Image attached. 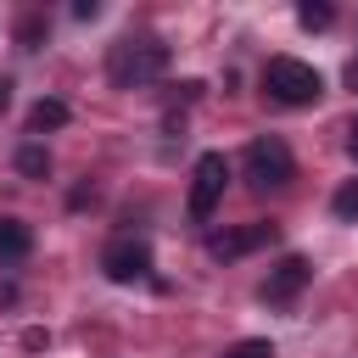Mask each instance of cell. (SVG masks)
<instances>
[{
    "label": "cell",
    "mask_w": 358,
    "mask_h": 358,
    "mask_svg": "<svg viewBox=\"0 0 358 358\" xmlns=\"http://www.w3.org/2000/svg\"><path fill=\"white\" fill-rule=\"evenodd\" d=\"M224 358H274V347H268L263 336H246V341H235V347H224Z\"/></svg>",
    "instance_id": "obj_14"
},
{
    "label": "cell",
    "mask_w": 358,
    "mask_h": 358,
    "mask_svg": "<svg viewBox=\"0 0 358 358\" xmlns=\"http://www.w3.org/2000/svg\"><path fill=\"white\" fill-rule=\"evenodd\" d=\"M106 73H112V84H123V90L151 84V78L168 73V45H157V39H117Z\"/></svg>",
    "instance_id": "obj_2"
},
{
    "label": "cell",
    "mask_w": 358,
    "mask_h": 358,
    "mask_svg": "<svg viewBox=\"0 0 358 358\" xmlns=\"http://www.w3.org/2000/svg\"><path fill=\"white\" fill-rule=\"evenodd\" d=\"M246 179H252V190H280V185H291V179H296L291 145H285L280 134H257V140L246 145Z\"/></svg>",
    "instance_id": "obj_3"
},
{
    "label": "cell",
    "mask_w": 358,
    "mask_h": 358,
    "mask_svg": "<svg viewBox=\"0 0 358 358\" xmlns=\"http://www.w3.org/2000/svg\"><path fill=\"white\" fill-rule=\"evenodd\" d=\"M17 173H22V179H45V173H50V151H45V145H22V151H17Z\"/></svg>",
    "instance_id": "obj_10"
},
{
    "label": "cell",
    "mask_w": 358,
    "mask_h": 358,
    "mask_svg": "<svg viewBox=\"0 0 358 358\" xmlns=\"http://www.w3.org/2000/svg\"><path fill=\"white\" fill-rule=\"evenodd\" d=\"M39 39H45V17L28 11V17L17 22V45H22V50H39Z\"/></svg>",
    "instance_id": "obj_12"
},
{
    "label": "cell",
    "mask_w": 358,
    "mask_h": 358,
    "mask_svg": "<svg viewBox=\"0 0 358 358\" xmlns=\"http://www.w3.org/2000/svg\"><path fill=\"white\" fill-rule=\"evenodd\" d=\"M330 207H336V218H347V224H352V218H358V179H347V185L336 190V201H330Z\"/></svg>",
    "instance_id": "obj_13"
},
{
    "label": "cell",
    "mask_w": 358,
    "mask_h": 358,
    "mask_svg": "<svg viewBox=\"0 0 358 358\" xmlns=\"http://www.w3.org/2000/svg\"><path fill=\"white\" fill-rule=\"evenodd\" d=\"M101 274H106V280H117V285L145 280V274H151V246H145V241H134V235H117V241L101 252Z\"/></svg>",
    "instance_id": "obj_5"
},
{
    "label": "cell",
    "mask_w": 358,
    "mask_h": 358,
    "mask_svg": "<svg viewBox=\"0 0 358 358\" xmlns=\"http://www.w3.org/2000/svg\"><path fill=\"white\" fill-rule=\"evenodd\" d=\"M28 252H34V229H28V224H17V218H0V263L28 257Z\"/></svg>",
    "instance_id": "obj_8"
},
{
    "label": "cell",
    "mask_w": 358,
    "mask_h": 358,
    "mask_svg": "<svg viewBox=\"0 0 358 358\" xmlns=\"http://www.w3.org/2000/svg\"><path fill=\"white\" fill-rule=\"evenodd\" d=\"M73 17H78V22H95V17H101V0H78Z\"/></svg>",
    "instance_id": "obj_15"
},
{
    "label": "cell",
    "mask_w": 358,
    "mask_h": 358,
    "mask_svg": "<svg viewBox=\"0 0 358 358\" xmlns=\"http://www.w3.org/2000/svg\"><path fill=\"white\" fill-rule=\"evenodd\" d=\"M308 280H313V263H308V257H296V252H285V257L268 268V280L257 285V296H263V302H291Z\"/></svg>",
    "instance_id": "obj_7"
},
{
    "label": "cell",
    "mask_w": 358,
    "mask_h": 358,
    "mask_svg": "<svg viewBox=\"0 0 358 358\" xmlns=\"http://www.w3.org/2000/svg\"><path fill=\"white\" fill-rule=\"evenodd\" d=\"M11 106V78H0V112Z\"/></svg>",
    "instance_id": "obj_17"
},
{
    "label": "cell",
    "mask_w": 358,
    "mask_h": 358,
    "mask_svg": "<svg viewBox=\"0 0 358 358\" xmlns=\"http://www.w3.org/2000/svg\"><path fill=\"white\" fill-rule=\"evenodd\" d=\"M62 123H67V101L39 95V101H34V112H28V129H34V134H45V129H62Z\"/></svg>",
    "instance_id": "obj_9"
},
{
    "label": "cell",
    "mask_w": 358,
    "mask_h": 358,
    "mask_svg": "<svg viewBox=\"0 0 358 358\" xmlns=\"http://www.w3.org/2000/svg\"><path fill=\"white\" fill-rule=\"evenodd\" d=\"M296 22H302V28H330L336 11H330L324 0H302V6H296Z\"/></svg>",
    "instance_id": "obj_11"
},
{
    "label": "cell",
    "mask_w": 358,
    "mask_h": 358,
    "mask_svg": "<svg viewBox=\"0 0 358 358\" xmlns=\"http://www.w3.org/2000/svg\"><path fill=\"white\" fill-rule=\"evenodd\" d=\"M263 90H268L280 106H313V101L324 95V78H319V67H308V62H296V56H268Z\"/></svg>",
    "instance_id": "obj_1"
},
{
    "label": "cell",
    "mask_w": 358,
    "mask_h": 358,
    "mask_svg": "<svg viewBox=\"0 0 358 358\" xmlns=\"http://www.w3.org/2000/svg\"><path fill=\"white\" fill-rule=\"evenodd\" d=\"M274 235H280V224H268V218H252V224H241V229H224V235H213L207 241V252L213 257H246V252H257V246H274Z\"/></svg>",
    "instance_id": "obj_6"
},
{
    "label": "cell",
    "mask_w": 358,
    "mask_h": 358,
    "mask_svg": "<svg viewBox=\"0 0 358 358\" xmlns=\"http://www.w3.org/2000/svg\"><path fill=\"white\" fill-rule=\"evenodd\" d=\"M224 185H229V162H224V151H201L196 168H190V218H196V224L213 218V207L224 201Z\"/></svg>",
    "instance_id": "obj_4"
},
{
    "label": "cell",
    "mask_w": 358,
    "mask_h": 358,
    "mask_svg": "<svg viewBox=\"0 0 358 358\" xmlns=\"http://www.w3.org/2000/svg\"><path fill=\"white\" fill-rule=\"evenodd\" d=\"M347 151H352V162H358V117L347 123Z\"/></svg>",
    "instance_id": "obj_16"
}]
</instances>
